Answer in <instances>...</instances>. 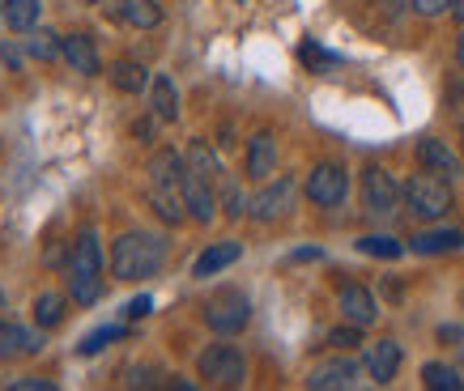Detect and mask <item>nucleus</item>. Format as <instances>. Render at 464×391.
<instances>
[{
  "label": "nucleus",
  "mask_w": 464,
  "mask_h": 391,
  "mask_svg": "<svg viewBox=\"0 0 464 391\" xmlns=\"http://www.w3.org/2000/svg\"><path fill=\"white\" fill-rule=\"evenodd\" d=\"M337 310H341V319L358 323V328H371V323L380 319V302H375V293L366 290V285H341Z\"/></svg>",
  "instance_id": "12"
},
{
  "label": "nucleus",
  "mask_w": 464,
  "mask_h": 391,
  "mask_svg": "<svg viewBox=\"0 0 464 391\" xmlns=\"http://www.w3.org/2000/svg\"><path fill=\"white\" fill-rule=\"evenodd\" d=\"M197 370L213 387H243L247 383V358L235 345H209L197 358Z\"/></svg>",
  "instance_id": "4"
},
{
  "label": "nucleus",
  "mask_w": 464,
  "mask_h": 391,
  "mask_svg": "<svg viewBox=\"0 0 464 391\" xmlns=\"http://www.w3.org/2000/svg\"><path fill=\"white\" fill-rule=\"evenodd\" d=\"M298 56H303V64H307V69H315V72H333L341 64V56L324 52L320 43H303V47H298Z\"/></svg>",
  "instance_id": "31"
},
{
  "label": "nucleus",
  "mask_w": 464,
  "mask_h": 391,
  "mask_svg": "<svg viewBox=\"0 0 464 391\" xmlns=\"http://www.w3.org/2000/svg\"><path fill=\"white\" fill-rule=\"evenodd\" d=\"M418 255H443V252H460L464 247V230H422V234H413V243H409Z\"/></svg>",
  "instance_id": "20"
},
{
  "label": "nucleus",
  "mask_w": 464,
  "mask_h": 391,
  "mask_svg": "<svg viewBox=\"0 0 464 391\" xmlns=\"http://www.w3.org/2000/svg\"><path fill=\"white\" fill-rule=\"evenodd\" d=\"M154 119H158V115H154ZM154 119H137V124H132V137L150 140V137H154Z\"/></svg>",
  "instance_id": "38"
},
{
  "label": "nucleus",
  "mask_w": 464,
  "mask_h": 391,
  "mask_svg": "<svg viewBox=\"0 0 464 391\" xmlns=\"http://www.w3.org/2000/svg\"><path fill=\"white\" fill-rule=\"evenodd\" d=\"M30 310H34V323H39V328H56V323H64L69 298H64V293H39Z\"/></svg>",
  "instance_id": "26"
},
{
  "label": "nucleus",
  "mask_w": 464,
  "mask_h": 391,
  "mask_svg": "<svg viewBox=\"0 0 464 391\" xmlns=\"http://www.w3.org/2000/svg\"><path fill=\"white\" fill-rule=\"evenodd\" d=\"M5 64H9V69H17V64H22V56H17L14 47H5Z\"/></svg>",
  "instance_id": "40"
},
{
  "label": "nucleus",
  "mask_w": 464,
  "mask_h": 391,
  "mask_svg": "<svg viewBox=\"0 0 464 391\" xmlns=\"http://www.w3.org/2000/svg\"><path fill=\"white\" fill-rule=\"evenodd\" d=\"M239 255H243V247H239V243H230V238H226V243H213V247H205V252H200L197 264H192V277H200V281L218 277V272H222V268H230Z\"/></svg>",
  "instance_id": "18"
},
{
  "label": "nucleus",
  "mask_w": 464,
  "mask_h": 391,
  "mask_svg": "<svg viewBox=\"0 0 464 391\" xmlns=\"http://www.w3.org/2000/svg\"><path fill=\"white\" fill-rule=\"evenodd\" d=\"M460 375H464V349H460Z\"/></svg>",
  "instance_id": "47"
},
{
  "label": "nucleus",
  "mask_w": 464,
  "mask_h": 391,
  "mask_svg": "<svg viewBox=\"0 0 464 391\" xmlns=\"http://www.w3.org/2000/svg\"><path fill=\"white\" fill-rule=\"evenodd\" d=\"M358 383V362L353 358H328V362L311 366L307 387L311 391H345Z\"/></svg>",
  "instance_id": "10"
},
{
  "label": "nucleus",
  "mask_w": 464,
  "mask_h": 391,
  "mask_svg": "<svg viewBox=\"0 0 464 391\" xmlns=\"http://www.w3.org/2000/svg\"><path fill=\"white\" fill-rule=\"evenodd\" d=\"M290 205H295V179L282 175L277 183H268L265 192H256L252 200H247V213H252L256 222H277V217L290 213Z\"/></svg>",
  "instance_id": "8"
},
{
  "label": "nucleus",
  "mask_w": 464,
  "mask_h": 391,
  "mask_svg": "<svg viewBox=\"0 0 464 391\" xmlns=\"http://www.w3.org/2000/svg\"><path fill=\"white\" fill-rule=\"evenodd\" d=\"M247 319H252V302H247V293L243 290H218L205 302V323H209L218 336H235L247 328Z\"/></svg>",
  "instance_id": "5"
},
{
  "label": "nucleus",
  "mask_w": 464,
  "mask_h": 391,
  "mask_svg": "<svg viewBox=\"0 0 464 391\" xmlns=\"http://www.w3.org/2000/svg\"><path fill=\"white\" fill-rule=\"evenodd\" d=\"M295 260H320V247H307V252H295Z\"/></svg>",
  "instance_id": "41"
},
{
  "label": "nucleus",
  "mask_w": 464,
  "mask_h": 391,
  "mask_svg": "<svg viewBox=\"0 0 464 391\" xmlns=\"http://www.w3.org/2000/svg\"><path fill=\"white\" fill-rule=\"evenodd\" d=\"M456 0H413V14L418 17H439V14H448Z\"/></svg>",
  "instance_id": "34"
},
{
  "label": "nucleus",
  "mask_w": 464,
  "mask_h": 391,
  "mask_svg": "<svg viewBox=\"0 0 464 391\" xmlns=\"http://www.w3.org/2000/svg\"><path fill=\"white\" fill-rule=\"evenodd\" d=\"M362 366L380 387H388V383L396 378V370H401V345H396V340H375V345L366 349Z\"/></svg>",
  "instance_id": "15"
},
{
  "label": "nucleus",
  "mask_w": 464,
  "mask_h": 391,
  "mask_svg": "<svg viewBox=\"0 0 464 391\" xmlns=\"http://www.w3.org/2000/svg\"><path fill=\"white\" fill-rule=\"evenodd\" d=\"M422 383H426L430 391H460V387H464V375H460V366L426 362V366H422Z\"/></svg>",
  "instance_id": "24"
},
{
  "label": "nucleus",
  "mask_w": 464,
  "mask_h": 391,
  "mask_svg": "<svg viewBox=\"0 0 464 391\" xmlns=\"http://www.w3.org/2000/svg\"><path fill=\"white\" fill-rule=\"evenodd\" d=\"M0 22H5V0H0Z\"/></svg>",
  "instance_id": "45"
},
{
  "label": "nucleus",
  "mask_w": 464,
  "mask_h": 391,
  "mask_svg": "<svg viewBox=\"0 0 464 391\" xmlns=\"http://www.w3.org/2000/svg\"><path fill=\"white\" fill-rule=\"evenodd\" d=\"M26 358V328L14 319H0V362Z\"/></svg>",
  "instance_id": "27"
},
{
  "label": "nucleus",
  "mask_w": 464,
  "mask_h": 391,
  "mask_svg": "<svg viewBox=\"0 0 464 391\" xmlns=\"http://www.w3.org/2000/svg\"><path fill=\"white\" fill-rule=\"evenodd\" d=\"M150 111L162 119V124H175L179 119V90L170 77H154L150 81Z\"/></svg>",
  "instance_id": "19"
},
{
  "label": "nucleus",
  "mask_w": 464,
  "mask_h": 391,
  "mask_svg": "<svg viewBox=\"0 0 464 391\" xmlns=\"http://www.w3.org/2000/svg\"><path fill=\"white\" fill-rule=\"evenodd\" d=\"M362 200L375 217H388V213H396V205H401L405 196H401L396 179L383 167H366L362 170Z\"/></svg>",
  "instance_id": "7"
},
{
  "label": "nucleus",
  "mask_w": 464,
  "mask_h": 391,
  "mask_svg": "<svg viewBox=\"0 0 464 391\" xmlns=\"http://www.w3.org/2000/svg\"><path fill=\"white\" fill-rule=\"evenodd\" d=\"M64 60H69L72 72H82V77H99L102 72L99 47H94L90 34H69V39H64Z\"/></svg>",
  "instance_id": "17"
},
{
  "label": "nucleus",
  "mask_w": 464,
  "mask_h": 391,
  "mask_svg": "<svg viewBox=\"0 0 464 391\" xmlns=\"http://www.w3.org/2000/svg\"><path fill=\"white\" fill-rule=\"evenodd\" d=\"M243 167H247L252 179H268V175L277 170V140H273V132H256V137L247 140V157H243Z\"/></svg>",
  "instance_id": "16"
},
{
  "label": "nucleus",
  "mask_w": 464,
  "mask_h": 391,
  "mask_svg": "<svg viewBox=\"0 0 464 391\" xmlns=\"http://www.w3.org/2000/svg\"><path fill=\"white\" fill-rule=\"evenodd\" d=\"M167 260V238L150 234V230H132V234H120L111 247V272L115 281H141L154 277Z\"/></svg>",
  "instance_id": "1"
},
{
  "label": "nucleus",
  "mask_w": 464,
  "mask_h": 391,
  "mask_svg": "<svg viewBox=\"0 0 464 391\" xmlns=\"http://www.w3.org/2000/svg\"><path fill=\"white\" fill-rule=\"evenodd\" d=\"M188 170H197V175H205V179H222V162H218V154L209 149V140H192L188 145Z\"/></svg>",
  "instance_id": "25"
},
{
  "label": "nucleus",
  "mask_w": 464,
  "mask_h": 391,
  "mask_svg": "<svg viewBox=\"0 0 464 391\" xmlns=\"http://www.w3.org/2000/svg\"><path fill=\"white\" fill-rule=\"evenodd\" d=\"M460 145H464V124H460Z\"/></svg>",
  "instance_id": "48"
},
{
  "label": "nucleus",
  "mask_w": 464,
  "mask_h": 391,
  "mask_svg": "<svg viewBox=\"0 0 464 391\" xmlns=\"http://www.w3.org/2000/svg\"><path fill=\"white\" fill-rule=\"evenodd\" d=\"M222 209H226V217H243V213H247V200H243L239 183H222Z\"/></svg>",
  "instance_id": "33"
},
{
  "label": "nucleus",
  "mask_w": 464,
  "mask_h": 391,
  "mask_svg": "<svg viewBox=\"0 0 464 391\" xmlns=\"http://www.w3.org/2000/svg\"><path fill=\"white\" fill-rule=\"evenodd\" d=\"M456 64L464 69V34H460V43H456Z\"/></svg>",
  "instance_id": "43"
},
{
  "label": "nucleus",
  "mask_w": 464,
  "mask_h": 391,
  "mask_svg": "<svg viewBox=\"0 0 464 391\" xmlns=\"http://www.w3.org/2000/svg\"><path fill=\"white\" fill-rule=\"evenodd\" d=\"M82 5H107V0H82Z\"/></svg>",
  "instance_id": "44"
},
{
  "label": "nucleus",
  "mask_w": 464,
  "mask_h": 391,
  "mask_svg": "<svg viewBox=\"0 0 464 391\" xmlns=\"http://www.w3.org/2000/svg\"><path fill=\"white\" fill-rule=\"evenodd\" d=\"M107 77H111V85L120 94H141V90H150V81H154L137 60H115L111 69H107Z\"/></svg>",
  "instance_id": "21"
},
{
  "label": "nucleus",
  "mask_w": 464,
  "mask_h": 391,
  "mask_svg": "<svg viewBox=\"0 0 464 391\" xmlns=\"http://www.w3.org/2000/svg\"><path fill=\"white\" fill-rule=\"evenodd\" d=\"M26 52L34 60H56V56H64V39L52 34V30H34V34L26 39Z\"/></svg>",
  "instance_id": "28"
},
{
  "label": "nucleus",
  "mask_w": 464,
  "mask_h": 391,
  "mask_svg": "<svg viewBox=\"0 0 464 391\" xmlns=\"http://www.w3.org/2000/svg\"><path fill=\"white\" fill-rule=\"evenodd\" d=\"M69 290L77 307H94L102 298V247L94 230H82L72 243V260H69Z\"/></svg>",
  "instance_id": "2"
},
{
  "label": "nucleus",
  "mask_w": 464,
  "mask_h": 391,
  "mask_svg": "<svg viewBox=\"0 0 464 391\" xmlns=\"http://www.w3.org/2000/svg\"><path fill=\"white\" fill-rule=\"evenodd\" d=\"M328 345H333V349H353V345H362V328L345 319L341 328H333V332H328Z\"/></svg>",
  "instance_id": "32"
},
{
  "label": "nucleus",
  "mask_w": 464,
  "mask_h": 391,
  "mask_svg": "<svg viewBox=\"0 0 464 391\" xmlns=\"http://www.w3.org/2000/svg\"><path fill=\"white\" fill-rule=\"evenodd\" d=\"M358 252L375 255V260H401L405 247H401L396 238H388V234H366V238H358Z\"/></svg>",
  "instance_id": "29"
},
{
  "label": "nucleus",
  "mask_w": 464,
  "mask_h": 391,
  "mask_svg": "<svg viewBox=\"0 0 464 391\" xmlns=\"http://www.w3.org/2000/svg\"><path fill=\"white\" fill-rule=\"evenodd\" d=\"M124 336H128V328H120V323H111V328H94V332L77 345V353H82V358H94L99 349H107L111 340H124Z\"/></svg>",
  "instance_id": "30"
},
{
  "label": "nucleus",
  "mask_w": 464,
  "mask_h": 391,
  "mask_svg": "<svg viewBox=\"0 0 464 391\" xmlns=\"http://www.w3.org/2000/svg\"><path fill=\"white\" fill-rule=\"evenodd\" d=\"M183 200H188L192 222H200V225L213 222V213H218V192H213V179L197 175V170H183Z\"/></svg>",
  "instance_id": "11"
},
{
  "label": "nucleus",
  "mask_w": 464,
  "mask_h": 391,
  "mask_svg": "<svg viewBox=\"0 0 464 391\" xmlns=\"http://www.w3.org/2000/svg\"><path fill=\"white\" fill-rule=\"evenodd\" d=\"M107 14H111L120 26L154 30L158 22H162V5H158V0H107Z\"/></svg>",
  "instance_id": "13"
},
{
  "label": "nucleus",
  "mask_w": 464,
  "mask_h": 391,
  "mask_svg": "<svg viewBox=\"0 0 464 391\" xmlns=\"http://www.w3.org/2000/svg\"><path fill=\"white\" fill-rule=\"evenodd\" d=\"M64 255H72V243H56V247L47 252V264H52V268L64 264Z\"/></svg>",
  "instance_id": "37"
},
{
  "label": "nucleus",
  "mask_w": 464,
  "mask_h": 391,
  "mask_svg": "<svg viewBox=\"0 0 464 391\" xmlns=\"http://www.w3.org/2000/svg\"><path fill=\"white\" fill-rule=\"evenodd\" d=\"M150 209L167 225H183L192 217V213H188V200H183V183H150Z\"/></svg>",
  "instance_id": "14"
},
{
  "label": "nucleus",
  "mask_w": 464,
  "mask_h": 391,
  "mask_svg": "<svg viewBox=\"0 0 464 391\" xmlns=\"http://www.w3.org/2000/svg\"><path fill=\"white\" fill-rule=\"evenodd\" d=\"M183 170H188V157H179L175 149H158L150 157V183H183Z\"/></svg>",
  "instance_id": "23"
},
{
  "label": "nucleus",
  "mask_w": 464,
  "mask_h": 391,
  "mask_svg": "<svg viewBox=\"0 0 464 391\" xmlns=\"http://www.w3.org/2000/svg\"><path fill=\"white\" fill-rule=\"evenodd\" d=\"M439 340H464V332H460V328H451V323H448V328H439Z\"/></svg>",
  "instance_id": "39"
},
{
  "label": "nucleus",
  "mask_w": 464,
  "mask_h": 391,
  "mask_svg": "<svg viewBox=\"0 0 464 391\" xmlns=\"http://www.w3.org/2000/svg\"><path fill=\"white\" fill-rule=\"evenodd\" d=\"M150 310H154V298H150V293H141V298H132V302L124 307V319H145Z\"/></svg>",
  "instance_id": "35"
},
{
  "label": "nucleus",
  "mask_w": 464,
  "mask_h": 391,
  "mask_svg": "<svg viewBox=\"0 0 464 391\" xmlns=\"http://www.w3.org/2000/svg\"><path fill=\"white\" fill-rule=\"evenodd\" d=\"M0 310H5V290H0Z\"/></svg>",
  "instance_id": "46"
},
{
  "label": "nucleus",
  "mask_w": 464,
  "mask_h": 391,
  "mask_svg": "<svg viewBox=\"0 0 464 391\" xmlns=\"http://www.w3.org/2000/svg\"><path fill=\"white\" fill-rule=\"evenodd\" d=\"M401 196H405L409 213L418 217V222H439V217H448L451 209V183L439 179V175H413V179L401 187Z\"/></svg>",
  "instance_id": "3"
},
{
  "label": "nucleus",
  "mask_w": 464,
  "mask_h": 391,
  "mask_svg": "<svg viewBox=\"0 0 464 391\" xmlns=\"http://www.w3.org/2000/svg\"><path fill=\"white\" fill-rule=\"evenodd\" d=\"M9 387H14V391H34V387H39V391H52L56 383H52V378H17V383H9Z\"/></svg>",
  "instance_id": "36"
},
{
  "label": "nucleus",
  "mask_w": 464,
  "mask_h": 391,
  "mask_svg": "<svg viewBox=\"0 0 464 391\" xmlns=\"http://www.w3.org/2000/svg\"><path fill=\"white\" fill-rule=\"evenodd\" d=\"M345 192H350V175H345V167H337V162H320V167H311V175H307V200L311 205L333 209V205L345 200Z\"/></svg>",
  "instance_id": "6"
},
{
  "label": "nucleus",
  "mask_w": 464,
  "mask_h": 391,
  "mask_svg": "<svg viewBox=\"0 0 464 391\" xmlns=\"http://www.w3.org/2000/svg\"><path fill=\"white\" fill-rule=\"evenodd\" d=\"M39 14H43V0H5V26L14 34H30L39 26Z\"/></svg>",
  "instance_id": "22"
},
{
  "label": "nucleus",
  "mask_w": 464,
  "mask_h": 391,
  "mask_svg": "<svg viewBox=\"0 0 464 391\" xmlns=\"http://www.w3.org/2000/svg\"><path fill=\"white\" fill-rule=\"evenodd\" d=\"M451 14H456V22L464 26V0H456V5H451Z\"/></svg>",
  "instance_id": "42"
},
{
  "label": "nucleus",
  "mask_w": 464,
  "mask_h": 391,
  "mask_svg": "<svg viewBox=\"0 0 464 391\" xmlns=\"http://www.w3.org/2000/svg\"><path fill=\"white\" fill-rule=\"evenodd\" d=\"M418 162H422V170H430V175H439V179H448V183L464 175V162L456 157V149H451L448 140H439V137L418 140Z\"/></svg>",
  "instance_id": "9"
}]
</instances>
